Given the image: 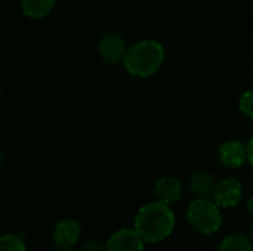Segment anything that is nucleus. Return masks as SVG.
<instances>
[{"label":"nucleus","instance_id":"1","mask_svg":"<svg viewBox=\"0 0 253 251\" xmlns=\"http://www.w3.org/2000/svg\"><path fill=\"white\" fill-rule=\"evenodd\" d=\"M175 228V215L168 204L153 201L142 206L135 217L133 229L150 244L166 240Z\"/></svg>","mask_w":253,"mask_h":251},{"label":"nucleus","instance_id":"2","mask_svg":"<svg viewBox=\"0 0 253 251\" xmlns=\"http://www.w3.org/2000/svg\"><path fill=\"white\" fill-rule=\"evenodd\" d=\"M165 56V47L159 41L144 38L127 47L123 65L130 75L138 78H148L162 68Z\"/></svg>","mask_w":253,"mask_h":251},{"label":"nucleus","instance_id":"3","mask_svg":"<svg viewBox=\"0 0 253 251\" xmlns=\"http://www.w3.org/2000/svg\"><path fill=\"white\" fill-rule=\"evenodd\" d=\"M187 219L197 232L205 235L215 234L222 226L221 207L209 198H196L191 201L187 210Z\"/></svg>","mask_w":253,"mask_h":251},{"label":"nucleus","instance_id":"4","mask_svg":"<svg viewBox=\"0 0 253 251\" xmlns=\"http://www.w3.org/2000/svg\"><path fill=\"white\" fill-rule=\"evenodd\" d=\"M127 47L129 46L126 44V40L122 34L116 31H108L101 37L98 44V52L105 64L117 65V64H123Z\"/></svg>","mask_w":253,"mask_h":251},{"label":"nucleus","instance_id":"5","mask_svg":"<svg viewBox=\"0 0 253 251\" xmlns=\"http://www.w3.org/2000/svg\"><path fill=\"white\" fill-rule=\"evenodd\" d=\"M212 197L221 209H231L240 203L243 197V186L236 178H225L216 182Z\"/></svg>","mask_w":253,"mask_h":251},{"label":"nucleus","instance_id":"6","mask_svg":"<svg viewBox=\"0 0 253 251\" xmlns=\"http://www.w3.org/2000/svg\"><path fill=\"white\" fill-rule=\"evenodd\" d=\"M218 157L222 166L228 169H240L246 161H249L248 145L242 141H227L219 146Z\"/></svg>","mask_w":253,"mask_h":251},{"label":"nucleus","instance_id":"7","mask_svg":"<svg viewBox=\"0 0 253 251\" xmlns=\"http://www.w3.org/2000/svg\"><path fill=\"white\" fill-rule=\"evenodd\" d=\"M82 228L74 219H62L53 229V243L62 250L73 249L80 240Z\"/></svg>","mask_w":253,"mask_h":251},{"label":"nucleus","instance_id":"8","mask_svg":"<svg viewBox=\"0 0 253 251\" xmlns=\"http://www.w3.org/2000/svg\"><path fill=\"white\" fill-rule=\"evenodd\" d=\"M144 240L135 229H120L107 241V251H144Z\"/></svg>","mask_w":253,"mask_h":251},{"label":"nucleus","instance_id":"9","mask_svg":"<svg viewBox=\"0 0 253 251\" xmlns=\"http://www.w3.org/2000/svg\"><path fill=\"white\" fill-rule=\"evenodd\" d=\"M154 195L157 201L168 206L178 203L182 197L181 180L175 176H162L154 185Z\"/></svg>","mask_w":253,"mask_h":251},{"label":"nucleus","instance_id":"10","mask_svg":"<svg viewBox=\"0 0 253 251\" xmlns=\"http://www.w3.org/2000/svg\"><path fill=\"white\" fill-rule=\"evenodd\" d=\"M216 180L212 173L199 170L190 178V189L197 198H209L213 195Z\"/></svg>","mask_w":253,"mask_h":251},{"label":"nucleus","instance_id":"11","mask_svg":"<svg viewBox=\"0 0 253 251\" xmlns=\"http://www.w3.org/2000/svg\"><path fill=\"white\" fill-rule=\"evenodd\" d=\"M56 0H21V10L31 19L46 18L55 7Z\"/></svg>","mask_w":253,"mask_h":251},{"label":"nucleus","instance_id":"12","mask_svg":"<svg viewBox=\"0 0 253 251\" xmlns=\"http://www.w3.org/2000/svg\"><path fill=\"white\" fill-rule=\"evenodd\" d=\"M218 251H253L251 238L243 232H234L224 238Z\"/></svg>","mask_w":253,"mask_h":251},{"label":"nucleus","instance_id":"13","mask_svg":"<svg viewBox=\"0 0 253 251\" xmlns=\"http://www.w3.org/2000/svg\"><path fill=\"white\" fill-rule=\"evenodd\" d=\"M0 251H27L21 237L13 234H4L0 238Z\"/></svg>","mask_w":253,"mask_h":251},{"label":"nucleus","instance_id":"14","mask_svg":"<svg viewBox=\"0 0 253 251\" xmlns=\"http://www.w3.org/2000/svg\"><path fill=\"white\" fill-rule=\"evenodd\" d=\"M239 108H240V111H242L246 117H249L251 120H253V89L245 92V93L240 96Z\"/></svg>","mask_w":253,"mask_h":251},{"label":"nucleus","instance_id":"15","mask_svg":"<svg viewBox=\"0 0 253 251\" xmlns=\"http://www.w3.org/2000/svg\"><path fill=\"white\" fill-rule=\"evenodd\" d=\"M82 251H107V246L101 241H87Z\"/></svg>","mask_w":253,"mask_h":251},{"label":"nucleus","instance_id":"16","mask_svg":"<svg viewBox=\"0 0 253 251\" xmlns=\"http://www.w3.org/2000/svg\"><path fill=\"white\" fill-rule=\"evenodd\" d=\"M248 151H249V163L253 166V138L248 143Z\"/></svg>","mask_w":253,"mask_h":251},{"label":"nucleus","instance_id":"17","mask_svg":"<svg viewBox=\"0 0 253 251\" xmlns=\"http://www.w3.org/2000/svg\"><path fill=\"white\" fill-rule=\"evenodd\" d=\"M246 207H248V212H249V213L253 216V195L249 198V201H248Z\"/></svg>","mask_w":253,"mask_h":251},{"label":"nucleus","instance_id":"18","mask_svg":"<svg viewBox=\"0 0 253 251\" xmlns=\"http://www.w3.org/2000/svg\"><path fill=\"white\" fill-rule=\"evenodd\" d=\"M251 238L253 240V222H252V226H251Z\"/></svg>","mask_w":253,"mask_h":251},{"label":"nucleus","instance_id":"19","mask_svg":"<svg viewBox=\"0 0 253 251\" xmlns=\"http://www.w3.org/2000/svg\"><path fill=\"white\" fill-rule=\"evenodd\" d=\"M62 251H74V250H71V249H68V250H62Z\"/></svg>","mask_w":253,"mask_h":251}]
</instances>
